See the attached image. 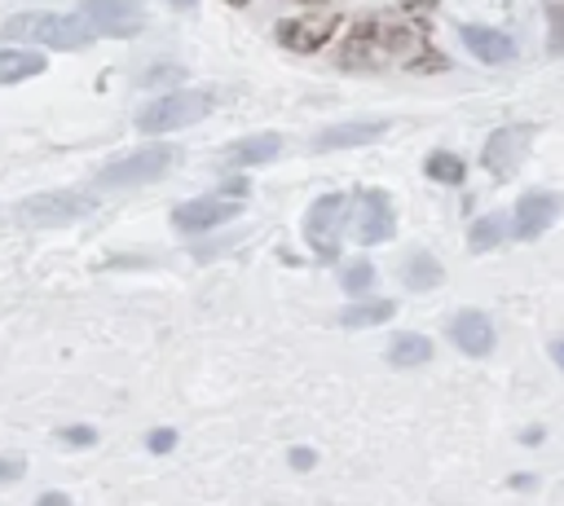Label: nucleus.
<instances>
[{
  "label": "nucleus",
  "mask_w": 564,
  "mask_h": 506,
  "mask_svg": "<svg viewBox=\"0 0 564 506\" xmlns=\"http://www.w3.org/2000/svg\"><path fill=\"white\" fill-rule=\"evenodd\" d=\"M410 48H419V40H414L405 26H397V22H388V18H366V22L344 40L339 62H344L348 70H370V66H388L392 57H401V53H410Z\"/></svg>",
  "instance_id": "obj_1"
},
{
  "label": "nucleus",
  "mask_w": 564,
  "mask_h": 506,
  "mask_svg": "<svg viewBox=\"0 0 564 506\" xmlns=\"http://www.w3.org/2000/svg\"><path fill=\"white\" fill-rule=\"evenodd\" d=\"M207 110H212V97H207V92H167V97L150 101V106L137 114V128H141V132H172V128L198 123Z\"/></svg>",
  "instance_id": "obj_5"
},
{
  "label": "nucleus",
  "mask_w": 564,
  "mask_h": 506,
  "mask_svg": "<svg viewBox=\"0 0 564 506\" xmlns=\"http://www.w3.org/2000/svg\"><path fill=\"white\" fill-rule=\"evenodd\" d=\"M388 132V123L383 119H352V123H335V128H326V132H317V150H348V145H366V141H375V136H383Z\"/></svg>",
  "instance_id": "obj_15"
},
{
  "label": "nucleus",
  "mask_w": 564,
  "mask_h": 506,
  "mask_svg": "<svg viewBox=\"0 0 564 506\" xmlns=\"http://www.w3.org/2000/svg\"><path fill=\"white\" fill-rule=\"evenodd\" d=\"M458 40L467 44V53L471 57H480V62H489V66H502V62H511L516 57V44H511V35H502V31H489V26H458Z\"/></svg>",
  "instance_id": "obj_12"
},
{
  "label": "nucleus",
  "mask_w": 564,
  "mask_h": 506,
  "mask_svg": "<svg viewBox=\"0 0 564 506\" xmlns=\"http://www.w3.org/2000/svg\"><path fill=\"white\" fill-rule=\"evenodd\" d=\"M502 238H507V216H485V220L471 224L467 246H471V251H489V246H498Z\"/></svg>",
  "instance_id": "obj_21"
},
{
  "label": "nucleus",
  "mask_w": 564,
  "mask_h": 506,
  "mask_svg": "<svg viewBox=\"0 0 564 506\" xmlns=\"http://www.w3.org/2000/svg\"><path fill=\"white\" fill-rule=\"evenodd\" d=\"M401 277L410 290H432V286H441V264L432 255H414V260H405Z\"/></svg>",
  "instance_id": "obj_20"
},
{
  "label": "nucleus",
  "mask_w": 564,
  "mask_h": 506,
  "mask_svg": "<svg viewBox=\"0 0 564 506\" xmlns=\"http://www.w3.org/2000/svg\"><path fill=\"white\" fill-rule=\"evenodd\" d=\"M546 31H551V53H564V4H546Z\"/></svg>",
  "instance_id": "obj_24"
},
{
  "label": "nucleus",
  "mask_w": 564,
  "mask_h": 506,
  "mask_svg": "<svg viewBox=\"0 0 564 506\" xmlns=\"http://www.w3.org/2000/svg\"><path fill=\"white\" fill-rule=\"evenodd\" d=\"M44 70V57L31 48H0V84H18Z\"/></svg>",
  "instance_id": "obj_17"
},
{
  "label": "nucleus",
  "mask_w": 564,
  "mask_h": 506,
  "mask_svg": "<svg viewBox=\"0 0 564 506\" xmlns=\"http://www.w3.org/2000/svg\"><path fill=\"white\" fill-rule=\"evenodd\" d=\"M348 198L344 194H322L308 216H304V238L322 260H339V220H344Z\"/></svg>",
  "instance_id": "obj_6"
},
{
  "label": "nucleus",
  "mask_w": 564,
  "mask_h": 506,
  "mask_svg": "<svg viewBox=\"0 0 564 506\" xmlns=\"http://www.w3.org/2000/svg\"><path fill=\"white\" fill-rule=\"evenodd\" d=\"M352 238L357 242H388L392 238V207L379 189H361L352 198Z\"/></svg>",
  "instance_id": "obj_10"
},
{
  "label": "nucleus",
  "mask_w": 564,
  "mask_h": 506,
  "mask_svg": "<svg viewBox=\"0 0 564 506\" xmlns=\"http://www.w3.org/2000/svg\"><path fill=\"white\" fill-rule=\"evenodd\" d=\"M317 458H313V449H291V466H300V471H308Z\"/></svg>",
  "instance_id": "obj_28"
},
{
  "label": "nucleus",
  "mask_w": 564,
  "mask_h": 506,
  "mask_svg": "<svg viewBox=\"0 0 564 506\" xmlns=\"http://www.w3.org/2000/svg\"><path fill=\"white\" fill-rule=\"evenodd\" d=\"M79 13L93 35H137L145 26V13L137 0H84Z\"/></svg>",
  "instance_id": "obj_7"
},
{
  "label": "nucleus",
  "mask_w": 564,
  "mask_h": 506,
  "mask_svg": "<svg viewBox=\"0 0 564 506\" xmlns=\"http://www.w3.org/2000/svg\"><path fill=\"white\" fill-rule=\"evenodd\" d=\"M176 150L172 145H145V150H132L123 158H115L110 167H101L97 185L101 189H128V185H145V180H159L167 167H172Z\"/></svg>",
  "instance_id": "obj_3"
},
{
  "label": "nucleus",
  "mask_w": 564,
  "mask_h": 506,
  "mask_svg": "<svg viewBox=\"0 0 564 506\" xmlns=\"http://www.w3.org/2000/svg\"><path fill=\"white\" fill-rule=\"evenodd\" d=\"M0 35L18 44H44V48H84L93 31L84 18H66V13H18L0 26Z\"/></svg>",
  "instance_id": "obj_2"
},
{
  "label": "nucleus",
  "mask_w": 564,
  "mask_h": 506,
  "mask_svg": "<svg viewBox=\"0 0 564 506\" xmlns=\"http://www.w3.org/2000/svg\"><path fill=\"white\" fill-rule=\"evenodd\" d=\"M229 4H247V0H229Z\"/></svg>",
  "instance_id": "obj_33"
},
{
  "label": "nucleus",
  "mask_w": 564,
  "mask_h": 506,
  "mask_svg": "<svg viewBox=\"0 0 564 506\" xmlns=\"http://www.w3.org/2000/svg\"><path fill=\"white\" fill-rule=\"evenodd\" d=\"M238 202L242 198H189V202H181L176 211H172V224L181 229V233H203V229H216V224H229L234 216H238Z\"/></svg>",
  "instance_id": "obj_9"
},
{
  "label": "nucleus",
  "mask_w": 564,
  "mask_h": 506,
  "mask_svg": "<svg viewBox=\"0 0 564 506\" xmlns=\"http://www.w3.org/2000/svg\"><path fill=\"white\" fill-rule=\"evenodd\" d=\"M551 356H555V361H560V370H564V339H560V343H551Z\"/></svg>",
  "instance_id": "obj_31"
},
{
  "label": "nucleus",
  "mask_w": 564,
  "mask_h": 506,
  "mask_svg": "<svg viewBox=\"0 0 564 506\" xmlns=\"http://www.w3.org/2000/svg\"><path fill=\"white\" fill-rule=\"evenodd\" d=\"M555 211H560V198L555 194H542V189L520 194V202H516V233L520 238H538L555 220Z\"/></svg>",
  "instance_id": "obj_14"
},
{
  "label": "nucleus",
  "mask_w": 564,
  "mask_h": 506,
  "mask_svg": "<svg viewBox=\"0 0 564 506\" xmlns=\"http://www.w3.org/2000/svg\"><path fill=\"white\" fill-rule=\"evenodd\" d=\"M40 502H44V506H66V493H44Z\"/></svg>",
  "instance_id": "obj_30"
},
{
  "label": "nucleus",
  "mask_w": 564,
  "mask_h": 506,
  "mask_svg": "<svg viewBox=\"0 0 564 506\" xmlns=\"http://www.w3.org/2000/svg\"><path fill=\"white\" fill-rule=\"evenodd\" d=\"M282 150V136L278 132H256V136H242L234 145H225V167H251V163H264Z\"/></svg>",
  "instance_id": "obj_16"
},
{
  "label": "nucleus",
  "mask_w": 564,
  "mask_h": 506,
  "mask_svg": "<svg viewBox=\"0 0 564 506\" xmlns=\"http://www.w3.org/2000/svg\"><path fill=\"white\" fill-rule=\"evenodd\" d=\"M449 339H454L467 356H485V352L494 348V321H489L485 312L467 308V312H458V317L449 321Z\"/></svg>",
  "instance_id": "obj_13"
},
{
  "label": "nucleus",
  "mask_w": 564,
  "mask_h": 506,
  "mask_svg": "<svg viewBox=\"0 0 564 506\" xmlns=\"http://www.w3.org/2000/svg\"><path fill=\"white\" fill-rule=\"evenodd\" d=\"M388 361L392 365H427L432 361V339H423V334H397L392 339V348H388Z\"/></svg>",
  "instance_id": "obj_18"
},
{
  "label": "nucleus",
  "mask_w": 564,
  "mask_h": 506,
  "mask_svg": "<svg viewBox=\"0 0 564 506\" xmlns=\"http://www.w3.org/2000/svg\"><path fill=\"white\" fill-rule=\"evenodd\" d=\"M172 4H181V9H189V4H194V0H172Z\"/></svg>",
  "instance_id": "obj_32"
},
{
  "label": "nucleus",
  "mask_w": 564,
  "mask_h": 506,
  "mask_svg": "<svg viewBox=\"0 0 564 506\" xmlns=\"http://www.w3.org/2000/svg\"><path fill=\"white\" fill-rule=\"evenodd\" d=\"M225 194H229V198H242V194H247V180H229Z\"/></svg>",
  "instance_id": "obj_29"
},
{
  "label": "nucleus",
  "mask_w": 564,
  "mask_h": 506,
  "mask_svg": "<svg viewBox=\"0 0 564 506\" xmlns=\"http://www.w3.org/2000/svg\"><path fill=\"white\" fill-rule=\"evenodd\" d=\"M427 176H432V180H445V185H458V180H463V158L436 150V154L427 158Z\"/></svg>",
  "instance_id": "obj_22"
},
{
  "label": "nucleus",
  "mask_w": 564,
  "mask_h": 506,
  "mask_svg": "<svg viewBox=\"0 0 564 506\" xmlns=\"http://www.w3.org/2000/svg\"><path fill=\"white\" fill-rule=\"evenodd\" d=\"M339 18L335 13H313V18H286L278 22V44L291 53H317L326 48V40L335 35Z\"/></svg>",
  "instance_id": "obj_8"
},
{
  "label": "nucleus",
  "mask_w": 564,
  "mask_h": 506,
  "mask_svg": "<svg viewBox=\"0 0 564 506\" xmlns=\"http://www.w3.org/2000/svg\"><path fill=\"white\" fill-rule=\"evenodd\" d=\"M22 475V458H0V484Z\"/></svg>",
  "instance_id": "obj_27"
},
{
  "label": "nucleus",
  "mask_w": 564,
  "mask_h": 506,
  "mask_svg": "<svg viewBox=\"0 0 564 506\" xmlns=\"http://www.w3.org/2000/svg\"><path fill=\"white\" fill-rule=\"evenodd\" d=\"M93 211V198L88 194H75V189H48V194H31L18 202V220L22 224H35V229H48V224H70L79 216Z\"/></svg>",
  "instance_id": "obj_4"
},
{
  "label": "nucleus",
  "mask_w": 564,
  "mask_h": 506,
  "mask_svg": "<svg viewBox=\"0 0 564 506\" xmlns=\"http://www.w3.org/2000/svg\"><path fill=\"white\" fill-rule=\"evenodd\" d=\"M62 440L79 449V444H93V440H97V431H93V427H66V431H62Z\"/></svg>",
  "instance_id": "obj_25"
},
{
  "label": "nucleus",
  "mask_w": 564,
  "mask_h": 506,
  "mask_svg": "<svg viewBox=\"0 0 564 506\" xmlns=\"http://www.w3.org/2000/svg\"><path fill=\"white\" fill-rule=\"evenodd\" d=\"M339 282H344V290H348V295H366V290L375 286V268H370V260L348 264V268L339 273Z\"/></svg>",
  "instance_id": "obj_23"
},
{
  "label": "nucleus",
  "mask_w": 564,
  "mask_h": 506,
  "mask_svg": "<svg viewBox=\"0 0 564 506\" xmlns=\"http://www.w3.org/2000/svg\"><path fill=\"white\" fill-rule=\"evenodd\" d=\"M392 317V304L388 299H366V304H348L344 312H339V326L344 330H361V326H379V321H388Z\"/></svg>",
  "instance_id": "obj_19"
},
{
  "label": "nucleus",
  "mask_w": 564,
  "mask_h": 506,
  "mask_svg": "<svg viewBox=\"0 0 564 506\" xmlns=\"http://www.w3.org/2000/svg\"><path fill=\"white\" fill-rule=\"evenodd\" d=\"M145 444H150L154 453H167V449L176 444V431H167V427H163V431H150V440H145Z\"/></svg>",
  "instance_id": "obj_26"
},
{
  "label": "nucleus",
  "mask_w": 564,
  "mask_h": 506,
  "mask_svg": "<svg viewBox=\"0 0 564 506\" xmlns=\"http://www.w3.org/2000/svg\"><path fill=\"white\" fill-rule=\"evenodd\" d=\"M529 136H533L529 123H507V128H498V132L485 141L480 163H485L494 176H511L516 163H520V154H524V145H529Z\"/></svg>",
  "instance_id": "obj_11"
}]
</instances>
